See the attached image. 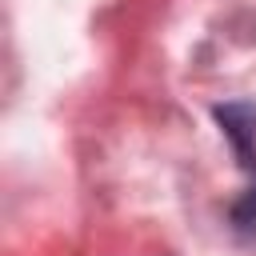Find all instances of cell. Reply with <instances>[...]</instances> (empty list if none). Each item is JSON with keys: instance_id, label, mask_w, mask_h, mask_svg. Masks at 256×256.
Returning <instances> with one entry per match:
<instances>
[{"instance_id": "1", "label": "cell", "mask_w": 256, "mask_h": 256, "mask_svg": "<svg viewBox=\"0 0 256 256\" xmlns=\"http://www.w3.org/2000/svg\"><path fill=\"white\" fill-rule=\"evenodd\" d=\"M216 120L224 124L228 140H232L236 152H240V164H244L248 176H252L244 200L232 208L236 224H240V228H252V224H256V104H228V108H216Z\"/></svg>"}]
</instances>
